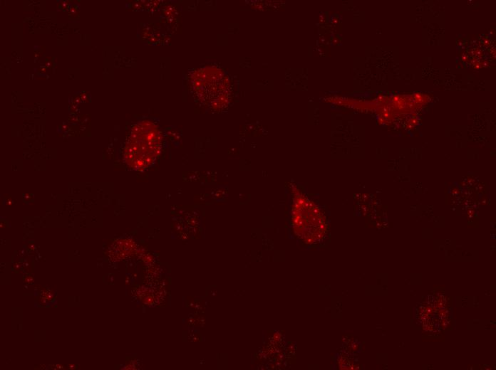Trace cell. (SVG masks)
<instances>
[{
  "instance_id": "7a4b0ae2",
  "label": "cell",
  "mask_w": 496,
  "mask_h": 370,
  "mask_svg": "<svg viewBox=\"0 0 496 370\" xmlns=\"http://www.w3.org/2000/svg\"><path fill=\"white\" fill-rule=\"evenodd\" d=\"M292 196L291 221L296 235L307 243L319 241L325 232V223L319 206L295 184H290Z\"/></svg>"
},
{
  "instance_id": "6da1fadb",
  "label": "cell",
  "mask_w": 496,
  "mask_h": 370,
  "mask_svg": "<svg viewBox=\"0 0 496 370\" xmlns=\"http://www.w3.org/2000/svg\"><path fill=\"white\" fill-rule=\"evenodd\" d=\"M162 135L157 125L142 120L135 125L124 148V159L132 169L143 170L150 166L160 154Z\"/></svg>"
}]
</instances>
